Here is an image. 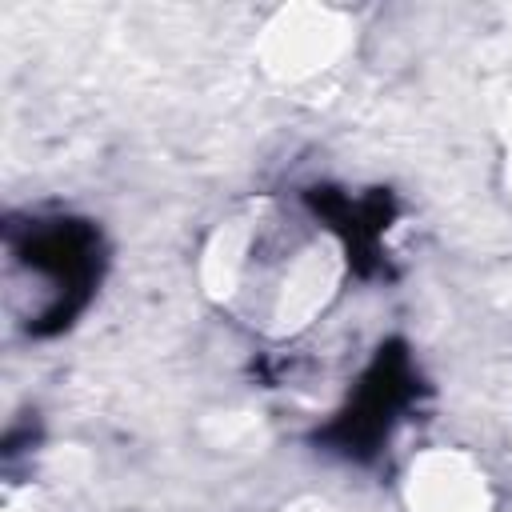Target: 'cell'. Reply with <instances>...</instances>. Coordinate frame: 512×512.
I'll return each instance as SVG.
<instances>
[{"instance_id":"1","label":"cell","mask_w":512,"mask_h":512,"mask_svg":"<svg viewBox=\"0 0 512 512\" xmlns=\"http://www.w3.org/2000/svg\"><path fill=\"white\" fill-rule=\"evenodd\" d=\"M204 292L264 336H296L328 312L344 284V248L312 216L256 200L220 220L204 260Z\"/></svg>"},{"instance_id":"2","label":"cell","mask_w":512,"mask_h":512,"mask_svg":"<svg viewBox=\"0 0 512 512\" xmlns=\"http://www.w3.org/2000/svg\"><path fill=\"white\" fill-rule=\"evenodd\" d=\"M408 512H488L484 472L460 452H428L404 484Z\"/></svg>"},{"instance_id":"3","label":"cell","mask_w":512,"mask_h":512,"mask_svg":"<svg viewBox=\"0 0 512 512\" xmlns=\"http://www.w3.org/2000/svg\"><path fill=\"white\" fill-rule=\"evenodd\" d=\"M344 48V28L328 12H296L280 16V24L268 28V68L284 80H308L324 72Z\"/></svg>"},{"instance_id":"4","label":"cell","mask_w":512,"mask_h":512,"mask_svg":"<svg viewBox=\"0 0 512 512\" xmlns=\"http://www.w3.org/2000/svg\"><path fill=\"white\" fill-rule=\"evenodd\" d=\"M504 180H508V192H512V124H508V140H504Z\"/></svg>"}]
</instances>
